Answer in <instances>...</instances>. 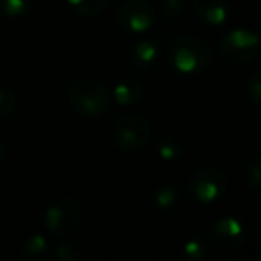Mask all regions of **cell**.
Here are the masks:
<instances>
[{"instance_id": "cell-1", "label": "cell", "mask_w": 261, "mask_h": 261, "mask_svg": "<svg viewBox=\"0 0 261 261\" xmlns=\"http://www.w3.org/2000/svg\"><path fill=\"white\" fill-rule=\"evenodd\" d=\"M168 61L181 75H200L211 66L213 50L195 36H179L168 45Z\"/></svg>"}, {"instance_id": "cell-2", "label": "cell", "mask_w": 261, "mask_h": 261, "mask_svg": "<svg viewBox=\"0 0 261 261\" xmlns=\"http://www.w3.org/2000/svg\"><path fill=\"white\" fill-rule=\"evenodd\" d=\"M68 104L81 116H100L111 104V93L100 81L79 77L68 88Z\"/></svg>"}, {"instance_id": "cell-3", "label": "cell", "mask_w": 261, "mask_h": 261, "mask_svg": "<svg viewBox=\"0 0 261 261\" xmlns=\"http://www.w3.org/2000/svg\"><path fill=\"white\" fill-rule=\"evenodd\" d=\"M43 220L52 236L66 238L79 229L83 222V207L73 195H59L47 206Z\"/></svg>"}, {"instance_id": "cell-4", "label": "cell", "mask_w": 261, "mask_h": 261, "mask_svg": "<svg viewBox=\"0 0 261 261\" xmlns=\"http://www.w3.org/2000/svg\"><path fill=\"white\" fill-rule=\"evenodd\" d=\"M150 133H152V125L149 118L133 113L116 120L113 127V143L122 152H140L149 143Z\"/></svg>"}, {"instance_id": "cell-5", "label": "cell", "mask_w": 261, "mask_h": 261, "mask_svg": "<svg viewBox=\"0 0 261 261\" xmlns=\"http://www.w3.org/2000/svg\"><path fill=\"white\" fill-rule=\"evenodd\" d=\"M227 186L229 181L225 172L218 167H213V165L199 168L188 182V190L192 197L204 206H210V204L217 202L218 199H222L227 192Z\"/></svg>"}, {"instance_id": "cell-6", "label": "cell", "mask_w": 261, "mask_h": 261, "mask_svg": "<svg viewBox=\"0 0 261 261\" xmlns=\"http://www.w3.org/2000/svg\"><path fill=\"white\" fill-rule=\"evenodd\" d=\"M220 52L225 61L232 65H249L257 54H259V36L250 29L229 31L220 40Z\"/></svg>"}, {"instance_id": "cell-7", "label": "cell", "mask_w": 261, "mask_h": 261, "mask_svg": "<svg viewBox=\"0 0 261 261\" xmlns=\"http://www.w3.org/2000/svg\"><path fill=\"white\" fill-rule=\"evenodd\" d=\"M245 225L236 217H222L207 232V245L220 254H232L245 245Z\"/></svg>"}, {"instance_id": "cell-8", "label": "cell", "mask_w": 261, "mask_h": 261, "mask_svg": "<svg viewBox=\"0 0 261 261\" xmlns=\"http://www.w3.org/2000/svg\"><path fill=\"white\" fill-rule=\"evenodd\" d=\"M158 13L149 0H127L116 9V23L130 34H143L156 25Z\"/></svg>"}, {"instance_id": "cell-9", "label": "cell", "mask_w": 261, "mask_h": 261, "mask_svg": "<svg viewBox=\"0 0 261 261\" xmlns=\"http://www.w3.org/2000/svg\"><path fill=\"white\" fill-rule=\"evenodd\" d=\"M192 11L210 25H222L231 16L229 0H192Z\"/></svg>"}, {"instance_id": "cell-10", "label": "cell", "mask_w": 261, "mask_h": 261, "mask_svg": "<svg viewBox=\"0 0 261 261\" xmlns=\"http://www.w3.org/2000/svg\"><path fill=\"white\" fill-rule=\"evenodd\" d=\"M145 95V84L135 75L120 77L113 88V98L120 106H135Z\"/></svg>"}, {"instance_id": "cell-11", "label": "cell", "mask_w": 261, "mask_h": 261, "mask_svg": "<svg viewBox=\"0 0 261 261\" xmlns=\"http://www.w3.org/2000/svg\"><path fill=\"white\" fill-rule=\"evenodd\" d=\"M160 56H161V45L156 40H149L147 38V40L138 41L135 47H130L127 58H129V63L136 70H147L156 65Z\"/></svg>"}, {"instance_id": "cell-12", "label": "cell", "mask_w": 261, "mask_h": 261, "mask_svg": "<svg viewBox=\"0 0 261 261\" xmlns=\"http://www.w3.org/2000/svg\"><path fill=\"white\" fill-rule=\"evenodd\" d=\"M181 202V188L175 181H165L154 192V204L160 210L170 211Z\"/></svg>"}, {"instance_id": "cell-13", "label": "cell", "mask_w": 261, "mask_h": 261, "mask_svg": "<svg viewBox=\"0 0 261 261\" xmlns=\"http://www.w3.org/2000/svg\"><path fill=\"white\" fill-rule=\"evenodd\" d=\"M48 250V240L45 234H33L23 242L20 254L25 261H36L47 254Z\"/></svg>"}, {"instance_id": "cell-14", "label": "cell", "mask_w": 261, "mask_h": 261, "mask_svg": "<svg viewBox=\"0 0 261 261\" xmlns=\"http://www.w3.org/2000/svg\"><path fill=\"white\" fill-rule=\"evenodd\" d=\"M156 152L163 161L172 163V161H177L179 158L182 156V143H181V140L175 138V136L167 135L158 142Z\"/></svg>"}, {"instance_id": "cell-15", "label": "cell", "mask_w": 261, "mask_h": 261, "mask_svg": "<svg viewBox=\"0 0 261 261\" xmlns=\"http://www.w3.org/2000/svg\"><path fill=\"white\" fill-rule=\"evenodd\" d=\"M109 0H66L72 11H75L81 16H97L104 11Z\"/></svg>"}, {"instance_id": "cell-16", "label": "cell", "mask_w": 261, "mask_h": 261, "mask_svg": "<svg viewBox=\"0 0 261 261\" xmlns=\"http://www.w3.org/2000/svg\"><path fill=\"white\" fill-rule=\"evenodd\" d=\"M29 0H0V13L8 18H22L29 13Z\"/></svg>"}, {"instance_id": "cell-17", "label": "cell", "mask_w": 261, "mask_h": 261, "mask_svg": "<svg viewBox=\"0 0 261 261\" xmlns=\"http://www.w3.org/2000/svg\"><path fill=\"white\" fill-rule=\"evenodd\" d=\"M245 181L250 190L259 192L261 190V156H254L245 167Z\"/></svg>"}, {"instance_id": "cell-18", "label": "cell", "mask_w": 261, "mask_h": 261, "mask_svg": "<svg viewBox=\"0 0 261 261\" xmlns=\"http://www.w3.org/2000/svg\"><path fill=\"white\" fill-rule=\"evenodd\" d=\"M16 95L11 88L0 86V118H8L16 111Z\"/></svg>"}, {"instance_id": "cell-19", "label": "cell", "mask_w": 261, "mask_h": 261, "mask_svg": "<svg viewBox=\"0 0 261 261\" xmlns=\"http://www.w3.org/2000/svg\"><path fill=\"white\" fill-rule=\"evenodd\" d=\"M182 252H185V256L188 257L190 261H200L206 257V243L202 242V240L199 238H192L188 240V242L185 243V247H182Z\"/></svg>"}, {"instance_id": "cell-20", "label": "cell", "mask_w": 261, "mask_h": 261, "mask_svg": "<svg viewBox=\"0 0 261 261\" xmlns=\"http://www.w3.org/2000/svg\"><path fill=\"white\" fill-rule=\"evenodd\" d=\"M185 11V2L182 0H161V16L167 22L177 20Z\"/></svg>"}, {"instance_id": "cell-21", "label": "cell", "mask_w": 261, "mask_h": 261, "mask_svg": "<svg viewBox=\"0 0 261 261\" xmlns=\"http://www.w3.org/2000/svg\"><path fill=\"white\" fill-rule=\"evenodd\" d=\"M245 91H247V98H249L254 106L261 104V73L259 72L252 73V77L247 81Z\"/></svg>"}, {"instance_id": "cell-22", "label": "cell", "mask_w": 261, "mask_h": 261, "mask_svg": "<svg viewBox=\"0 0 261 261\" xmlns=\"http://www.w3.org/2000/svg\"><path fill=\"white\" fill-rule=\"evenodd\" d=\"M56 257L59 261H77L81 257V250L77 245H70V243H61L56 247Z\"/></svg>"}, {"instance_id": "cell-23", "label": "cell", "mask_w": 261, "mask_h": 261, "mask_svg": "<svg viewBox=\"0 0 261 261\" xmlns=\"http://www.w3.org/2000/svg\"><path fill=\"white\" fill-rule=\"evenodd\" d=\"M4 160H6V147H4V143L0 142V165L4 163Z\"/></svg>"}]
</instances>
